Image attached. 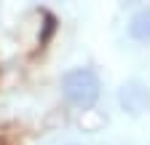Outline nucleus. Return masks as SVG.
<instances>
[{
    "instance_id": "obj_2",
    "label": "nucleus",
    "mask_w": 150,
    "mask_h": 145,
    "mask_svg": "<svg viewBox=\"0 0 150 145\" xmlns=\"http://www.w3.org/2000/svg\"><path fill=\"white\" fill-rule=\"evenodd\" d=\"M118 102H121L123 110H129V113H142V110H147V105H150V92L139 81H129L121 89Z\"/></svg>"
},
{
    "instance_id": "obj_3",
    "label": "nucleus",
    "mask_w": 150,
    "mask_h": 145,
    "mask_svg": "<svg viewBox=\"0 0 150 145\" xmlns=\"http://www.w3.org/2000/svg\"><path fill=\"white\" fill-rule=\"evenodd\" d=\"M129 35L137 43H150V8H142L131 16L129 22Z\"/></svg>"
},
{
    "instance_id": "obj_1",
    "label": "nucleus",
    "mask_w": 150,
    "mask_h": 145,
    "mask_svg": "<svg viewBox=\"0 0 150 145\" xmlns=\"http://www.w3.org/2000/svg\"><path fill=\"white\" fill-rule=\"evenodd\" d=\"M62 94H64V100L72 107H78V110L94 107L97 100H99V78H97V72L88 70V67H75V70L64 72Z\"/></svg>"
}]
</instances>
